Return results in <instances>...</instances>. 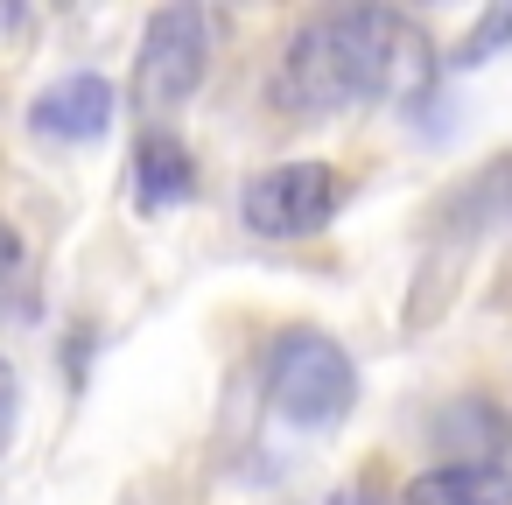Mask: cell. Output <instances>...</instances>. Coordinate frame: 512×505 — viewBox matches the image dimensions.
<instances>
[{
	"label": "cell",
	"instance_id": "1",
	"mask_svg": "<svg viewBox=\"0 0 512 505\" xmlns=\"http://www.w3.org/2000/svg\"><path fill=\"white\" fill-rule=\"evenodd\" d=\"M274 92L302 120H330L358 99L372 106H421L435 92V43L393 8H344L295 29Z\"/></svg>",
	"mask_w": 512,
	"mask_h": 505
},
{
	"label": "cell",
	"instance_id": "2",
	"mask_svg": "<svg viewBox=\"0 0 512 505\" xmlns=\"http://www.w3.org/2000/svg\"><path fill=\"white\" fill-rule=\"evenodd\" d=\"M351 393H358V372L337 351V337H323V330L274 337V351H267V400H274L281 421L323 428V421H337L351 407Z\"/></svg>",
	"mask_w": 512,
	"mask_h": 505
},
{
	"label": "cell",
	"instance_id": "3",
	"mask_svg": "<svg viewBox=\"0 0 512 505\" xmlns=\"http://www.w3.org/2000/svg\"><path fill=\"white\" fill-rule=\"evenodd\" d=\"M204 57H211V29L197 8H155L141 57H134V106L141 113H176L197 85H204Z\"/></svg>",
	"mask_w": 512,
	"mask_h": 505
},
{
	"label": "cell",
	"instance_id": "4",
	"mask_svg": "<svg viewBox=\"0 0 512 505\" xmlns=\"http://www.w3.org/2000/svg\"><path fill=\"white\" fill-rule=\"evenodd\" d=\"M239 211H246V225H253L260 239H309V232H323L330 211H337V176H330V162H281V169H260V176L246 183Z\"/></svg>",
	"mask_w": 512,
	"mask_h": 505
},
{
	"label": "cell",
	"instance_id": "5",
	"mask_svg": "<svg viewBox=\"0 0 512 505\" xmlns=\"http://www.w3.org/2000/svg\"><path fill=\"white\" fill-rule=\"evenodd\" d=\"M29 127H36L43 141H99V134L113 127V85H106V78H92V71L57 78V85L36 99Z\"/></svg>",
	"mask_w": 512,
	"mask_h": 505
},
{
	"label": "cell",
	"instance_id": "6",
	"mask_svg": "<svg viewBox=\"0 0 512 505\" xmlns=\"http://www.w3.org/2000/svg\"><path fill=\"white\" fill-rule=\"evenodd\" d=\"M400 505H512L505 463H442L400 491Z\"/></svg>",
	"mask_w": 512,
	"mask_h": 505
},
{
	"label": "cell",
	"instance_id": "7",
	"mask_svg": "<svg viewBox=\"0 0 512 505\" xmlns=\"http://www.w3.org/2000/svg\"><path fill=\"white\" fill-rule=\"evenodd\" d=\"M190 190H197L190 148L169 141V134H148L141 155H134V197H141V211H169V204H183Z\"/></svg>",
	"mask_w": 512,
	"mask_h": 505
},
{
	"label": "cell",
	"instance_id": "8",
	"mask_svg": "<svg viewBox=\"0 0 512 505\" xmlns=\"http://www.w3.org/2000/svg\"><path fill=\"white\" fill-rule=\"evenodd\" d=\"M498 43H512V8H491V15H484V22L470 29V43L456 50V64H484V57H491Z\"/></svg>",
	"mask_w": 512,
	"mask_h": 505
},
{
	"label": "cell",
	"instance_id": "9",
	"mask_svg": "<svg viewBox=\"0 0 512 505\" xmlns=\"http://www.w3.org/2000/svg\"><path fill=\"white\" fill-rule=\"evenodd\" d=\"M15 400H22L15 393V365L0 358V449H8V435H15Z\"/></svg>",
	"mask_w": 512,
	"mask_h": 505
},
{
	"label": "cell",
	"instance_id": "10",
	"mask_svg": "<svg viewBox=\"0 0 512 505\" xmlns=\"http://www.w3.org/2000/svg\"><path fill=\"white\" fill-rule=\"evenodd\" d=\"M8 288H22V246H15V232H0V295Z\"/></svg>",
	"mask_w": 512,
	"mask_h": 505
}]
</instances>
